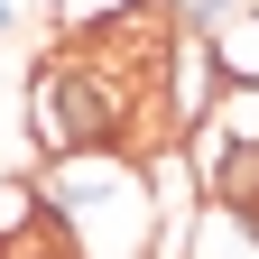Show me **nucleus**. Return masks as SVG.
I'll return each instance as SVG.
<instances>
[{
  "mask_svg": "<svg viewBox=\"0 0 259 259\" xmlns=\"http://www.w3.org/2000/svg\"><path fill=\"white\" fill-rule=\"evenodd\" d=\"M10 28H19V0H0V37H10Z\"/></svg>",
  "mask_w": 259,
  "mask_h": 259,
  "instance_id": "4",
  "label": "nucleus"
},
{
  "mask_svg": "<svg viewBox=\"0 0 259 259\" xmlns=\"http://www.w3.org/2000/svg\"><path fill=\"white\" fill-rule=\"evenodd\" d=\"M37 204L65 222L74 259H148L157 232H167V194H157V167L130 148H93V157H56V167L28 176Z\"/></svg>",
  "mask_w": 259,
  "mask_h": 259,
  "instance_id": "1",
  "label": "nucleus"
},
{
  "mask_svg": "<svg viewBox=\"0 0 259 259\" xmlns=\"http://www.w3.org/2000/svg\"><path fill=\"white\" fill-rule=\"evenodd\" d=\"M28 139H37V167H56V157L130 148L139 120H130V102L93 74L74 47H47L37 65H28ZM130 157H139V148H130Z\"/></svg>",
  "mask_w": 259,
  "mask_h": 259,
  "instance_id": "2",
  "label": "nucleus"
},
{
  "mask_svg": "<svg viewBox=\"0 0 259 259\" xmlns=\"http://www.w3.org/2000/svg\"><path fill=\"white\" fill-rule=\"evenodd\" d=\"M232 10H250V0H167V19H176V28H194V37H213Z\"/></svg>",
  "mask_w": 259,
  "mask_h": 259,
  "instance_id": "3",
  "label": "nucleus"
}]
</instances>
